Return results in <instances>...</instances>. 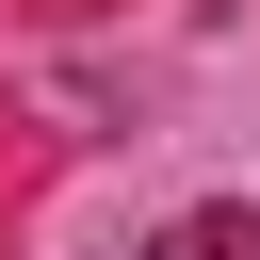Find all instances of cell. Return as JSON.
<instances>
[{
  "mask_svg": "<svg viewBox=\"0 0 260 260\" xmlns=\"http://www.w3.org/2000/svg\"><path fill=\"white\" fill-rule=\"evenodd\" d=\"M146 260H260V211H179Z\"/></svg>",
  "mask_w": 260,
  "mask_h": 260,
  "instance_id": "6da1fadb",
  "label": "cell"
}]
</instances>
